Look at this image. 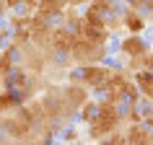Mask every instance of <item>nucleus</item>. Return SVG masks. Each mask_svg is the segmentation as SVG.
<instances>
[{
    "instance_id": "obj_1",
    "label": "nucleus",
    "mask_w": 153,
    "mask_h": 145,
    "mask_svg": "<svg viewBox=\"0 0 153 145\" xmlns=\"http://www.w3.org/2000/svg\"><path fill=\"white\" fill-rule=\"evenodd\" d=\"M122 112H120V106L114 104V101H109V98H99V112L96 117L88 122V135L94 137V140H104L112 129H117L122 124Z\"/></svg>"
},
{
    "instance_id": "obj_2",
    "label": "nucleus",
    "mask_w": 153,
    "mask_h": 145,
    "mask_svg": "<svg viewBox=\"0 0 153 145\" xmlns=\"http://www.w3.org/2000/svg\"><path fill=\"white\" fill-rule=\"evenodd\" d=\"M148 49H151V47H148V41H145L140 34H127V36L120 41V55H125L127 62H132V60H137V57H143Z\"/></svg>"
},
{
    "instance_id": "obj_3",
    "label": "nucleus",
    "mask_w": 153,
    "mask_h": 145,
    "mask_svg": "<svg viewBox=\"0 0 153 145\" xmlns=\"http://www.w3.org/2000/svg\"><path fill=\"white\" fill-rule=\"evenodd\" d=\"M145 26H148V16L143 10L132 8V5L122 8V29H127V34H143Z\"/></svg>"
},
{
    "instance_id": "obj_4",
    "label": "nucleus",
    "mask_w": 153,
    "mask_h": 145,
    "mask_svg": "<svg viewBox=\"0 0 153 145\" xmlns=\"http://www.w3.org/2000/svg\"><path fill=\"white\" fill-rule=\"evenodd\" d=\"M65 8H68V0H39L34 13L44 18H62Z\"/></svg>"
},
{
    "instance_id": "obj_5",
    "label": "nucleus",
    "mask_w": 153,
    "mask_h": 145,
    "mask_svg": "<svg viewBox=\"0 0 153 145\" xmlns=\"http://www.w3.org/2000/svg\"><path fill=\"white\" fill-rule=\"evenodd\" d=\"M135 86L143 98L153 101V70H135Z\"/></svg>"
}]
</instances>
